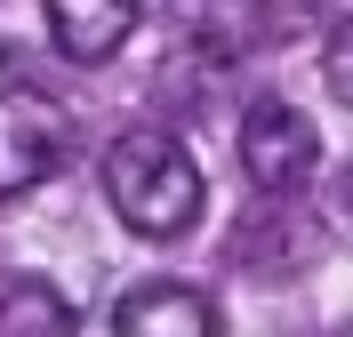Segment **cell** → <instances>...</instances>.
Wrapping results in <instances>:
<instances>
[{
	"label": "cell",
	"mask_w": 353,
	"mask_h": 337,
	"mask_svg": "<svg viewBox=\"0 0 353 337\" xmlns=\"http://www.w3.org/2000/svg\"><path fill=\"white\" fill-rule=\"evenodd\" d=\"M241 169H249V185H257L265 201H289L321 169V129L297 105H281V96H257L241 112Z\"/></svg>",
	"instance_id": "cell-2"
},
{
	"label": "cell",
	"mask_w": 353,
	"mask_h": 337,
	"mask_svg": "<svg viewBox=\"0 0 353 337\" xmlns=\"http://www.w3.org/2000/svg\"><path fill=\"white\" fill-rule=\"evenodd\" d=\"M321 81H330L337 105H353V17L330 32V48H321Z\"/></svg>",
	"instance_id": "cell-7"
},
{
	"label": "cell",
	"mask_w": 353,
	"mask_h": 337,
	"mask_svg": "<svg viewBox=\"0 0 353 337\" xmlns=\"http://www.w3.org/2000/svg\"><path fill=\"white\" fill-rule=\"evenodd\" d=\"M105 201L129 233L176 241V233L201 225L209 185H201V161L169 129H129V136H112V153H105Z\"/></svg>",
	"instance_id": "cell-1"
},
{
	"label": "cell",
	"mask_w": 353,
	"mask_h": 337,
	"mask_svg": "<svg viewBox=\"0 0 353 337\" xmlns=\"http://www.w3.org/2000/svg\"><path fill=\"white\" fill-rule=\"evenodd\" d=\"M72 121L57 96L41 89H0V201H24L32 185H48V169L65 161Z\"/></svg>",
	"instance_id": "cell-3"
},
{
	"label": "cell",
	"mask_w": 353,
	"mask_h": 337,
	"mask_svg": "<svg viewBox=\"0 0 353 337\" xmlns=\"http://www.w3.org/2000/svg\"><path fill=\"white\" fill-rule=\"evenodd\" d=\"M337 217L353 225V169H345V177H337Z\"/></svg>",
	"instance_id": "cell-8"
},
{
	"label": "cell",
	"mask_w": 353,
	"mask_h": 337,
	"mask_svg": "<svg viewBox=\"0 0 353 337\" xmlns=\"http://www.w3.org/2000/svg\"><path fill=\"white\" fill-rule=\"evenodd\" d=\"M345 337H353V329H345Z\"/></svg>",
	"instance_id": "cell-10"
},
{
	"label": "cell",
	"mask_w": 353,
	"mask_h": 337,
	"mask_svg": "<svg viewBox=\"0 0 353 337\" xmlns=\"http://www.w3.org/2000/svg\"><path fill=\"white\" fill-rule=\"evenodd\" d=\"M48 41L65 48L72 65H112L137 32V8L129 0H48Z\"/></svg>",
	"instance_id": "cell-5"
},
{
	"label": "cell",
	"mask_w": 353,
	"mask_h": 337,
	"mask_svg": "<svg viewBox=\"0 0 353 337\" xmlns=\"http://www.w3.org/2000/svg\"><path fill=\"white\" fill-rule=\"evenodd\" d=\"M0 337H81V314L41 273H0Z\"/></svg>",
	"instance_id": "cell-6"
},
{
	"label": "cell",
	"mask_w": 353,
	"mask_h": 337,
	"mask_svg": "<svg viewBox=\"0 0 353 337\" xmlns=\"http://www.w3.org/2000/svg\"><path fill=\"white\" fill-rule=\"evenodd\" d=\"M112 337H217V305L193 281H137L112 305Z\"/></svg>",
	"instance_id": "cell-4"
},
{
	"label": "cell",
	"mask_w": 353,
	"mask_h": 337,
	"mask_svg": "<svg viewBox=\"0 0 353 337\" xmlns=\"http://www.w3.org/2000/svg\"><path fill=\"white\" fill-rule=\"evenodd\" d=\"M0 57H8V48H0Z\"/></svg>",
	"instance_id": "cell-9"
}]
</instances>
